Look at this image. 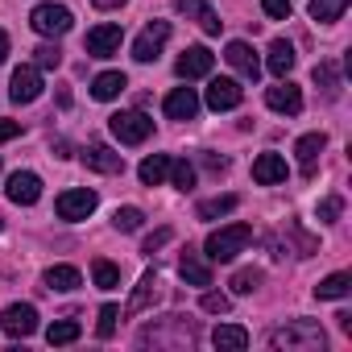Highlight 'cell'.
I'll use <instances>...</instances> for the list:
<instances>
[{
	"instance_id": "cell-43",
	"label": "cell",
	"mask_w": 352,
	"mask_h": 352,
	"mask_svg": "<svg viewBox=\"0 0 352 352\" xmlns=\"http://www.w3.org/2000/svg\"><path fill=\"white\" fill-rule=\"evenodd\" d=\"M204 166H208L212 174H224V170H228V162H224V157H216V153H204Z\"/></svg>"
},
{
	"instance_id": "cell-35",
	"label": "cell",
	"mask_w": 352,
	"mask_h": 352,
	"mask_svg": "<svg viewBox=\"0 0 352 352\" xmlns=\"http://www.w3.org/2000/svg\"><path fill=\"white\" fill-rule=\"evenodd\" d=\"M116 323H120V307L104 302V307H100V323H96V336H100V340H112V336H116Z\"/></svg>"
},
{
	"instance_id": "cell-29",
	"label": "cell",
	"mask_w": 352,
	"mask_h": 352,
	"mask_svg": "<svg viewBox=\"0 0 352 352\" xmlns=\"http://www.w3.org/2000/svg\"><path fill=\"white\" fill-rule=\"evenodd\" d=\"M236 195H216V199H204L199 208H195V216L199 220H220V216H228V212H236Z\"/></svg>"
},
{
	"instance_id": "cell-7",
	"label": "cell",
	"mask_w": 352,
	"mask_h": 352,
	"mask_svg": "<svg viewBox=\"0 0 352 352\" xmlns=\"http://www.w3.org/2000/svg\"><path fill=\"white\" fill-rule=\"evenodd\" d=\"M0 327H5L13 340H25L38 331V307L34 302H13L5 307V315H0Z\"/></svg>"
},
{
	"instance_id": "cell-16",
	"label": "cell",
	"mask_w": 352,
	"mask_h": 352,
	"mask_svg": "<svg viewBox=\"0 0 352 352\" xmlns=\"http://www.w3.org/2000/svg\"><path fill=\"white\" fill-rule=\"evenodd\" d=\"M265 104H270L274 112H282V116H298V112H302V91H298L290 79H282L278 87L265 91Z\"/></svg>"
},
{
	"instance_id": "cell-33",
	"label": "cell",
	"mask_w": 352,
	"mask_h": 352,
	"mask_svg": "<svg viewBox=\"0 0 352 352\" xmlns=\"http://www.w3.org/2000/svg\"><path fill=\"white\" fill-rule=\"evenodd\" d=\"M145 224V212L141 208H116V216H112V228L116 232H137Z\"/></svg>"
},
{
	"instance_id": "cell-21",
	"label": "cell",
	"mask_w": 352,
	"mask_h": 352,
	"mask_svg": "<svg viewBox=\"0 0 352 352\" xmlns=\"http://www.w3.org/2000/svg\"><path fill=\"white\" fill-rule=\"evenodd\" d=\"M294 58H298L294 46H290L286 38H274V42H270V58H265V67H270L278 79H286V75L294 71Z\"/></svg>"
},
{
	"instance_id": "cell-24",
	"label": "cell",
	"mask_w": 352,
	"mask_h": 352,
	"mask_svg": "<svg viewBox=\"0 0 352 352\" xmlns=\"http://www.w3.org/2000/svg\"><path fill=\"white\" fill-rule=\"evenodd\" d=\"M323 149H327V137H323V133H307V137H298L294 153H298L302 174H311V170H315V162H319V153H323Z\"/></svg>"
},
{
	"instance_id": "cell-41",
	"label": "cell",
	"mask_w": 352,
	"mask_h": 352,
	"mask_svg": "<svg viewBox=\"0 0 352 352\" xmlns=\"http://www.w3.org/2000/svg\"><path fill=\"white\" fill-rule=\"evenodd\" d=\"M170 236H174V232H170V228H157V232H153V236H145V245H141V253H157V249H162V245H166V241H170Z\"/></svg>"
},
{
	"instance_id": "cell-27",
	"label": "cell",
	"mask_w": 352,
	"mask_h": 352,
	"mask_svg": "<svg viewBox=\"0 0 352 352\" xmlns=\"http://www.w3.org/2000/svg\"><path fill=\"white\" fill-rule=\"evenodd\" d=\"M352 294V274H331V278H323L319 286H315V298H348Z\"/></svg>"
},
{
	"instance_id": "cell-28",
	"label": "cell",
	"mask_w": 352,
	"mask_h": 352,
	"mask_svg": "<svg viewBox=\"0 0 352 352\" xmlns=\"http://www.w3.org/2000/svg\"><path fill=\"white\" fill-rule=\"evenodd\" d=\"M311 79L323 87V96H327V100H336V96H340V87H344V83H340V67H336V63H319V67L311 71Z\"/></svg>"
},
{
	"instance_id": "cell-4",
	"label": "cell",
	"mask_w": 352,
	"mask_h": 352,
	"mask_svg": "<svg viewBox=\"0 0 352 352\" xmlns=\"http://www.w3.org/2000/svg\"><path fill=\"white\" fill-rule=\"evenodd\" d=\"M30 25H34L42 38H63V34L75 25V17H71L67 5H38V9L30 13Z\"/></svg>"
},
{
	"instance_id": "cell-2",
	"label": "cell",
	"mask_w": 352,
	"mask_h": 352,
	"mask_svg": "<svg viewBox=\"0 0 352 352\" xmlns=\"http://www.w3.org/2000/svg\"><path fill=\"white\" fill-rule=\"evenodd\" d=\"M249 241H253V228H249V224H224V228H216V232L208 236L204 253H208L212 261H236V253H245Z\"/></svg>"
},
{
	"instance_id": "cell-46",
	"label": "cell",
	"mask_w": 352,
	"mask_h": 352,
	"mask_svg": "<svg viewBox=\"0 0 352 352\" xmlns=\"http://www.w3.org/2000/svg\"><path fill=\"white\" fill-rule=\"evenodd\" d=\"M0 228H5V220H0Z\"/></svg>"
},
{
	"instance_id": "cell-30",
	"label": "cell",
	"mask_w": 352,
	"mask_h": 352,
	"mask_svg": "<svg viewBox=\"0 0 352 352\" xmlns=\"http://www.w3.org/2000/svg\"><path fill=\"white\" fill-rule=\"evenodd\" d=\"M344 9H348V0H311V21L331 25V21L344 17Z\"/></svg>"
},
{
	"instance_id": "cell-12",
	"label": "cell",
	"mask_w": 352,
	"mask_h": 352,
	"mask_svg": "<svg viewBox=\"0 0 352 352\" xmlns=\"http://www.w3.org/2000/svg\"><path fill=\"white\" fill-rule=\"evenodd\" d=\"M174 9H179V17L195 21V25H199L204 34H212V38H216V34L224 30V21L216 17V9L208 5V0H179V5H174Z\"/></svg>"
},
{
	"instance_id": "cell-45",
	"label": "cell",
	"mask_w": 352,
	"mask_h": 352,
	"mask_svg": "<svg viewBox=\"0 0 352 352\" xmlns=\"http://www.w3.org/2000/svg\"><path fill=\"white\" fill-rule=\"evenodd\" d=\"M5 58H9V34L0 30V63H5Z\"/></svg>"
},
{
	"instance_id": "cell-22",
	"label": "cell",
	"mask_w": 352,
	"mask_h": 352,
	"mask_svg": "<svg viewBox=\"0 0 352 352\" xmlns=\"http://www.w3.org/2000/svg\"><path fill=\"white\" fill-rule=\"evenodd\" d=\"M212 344H216L220 352H245V348H249V331H245L241 323H220V327L212 331Z\"/></svg>"
},
{
	"instance_id": "cell-3",
	"label": "cell",
	"mask_w": 352,
	"mask_h": 352,
	"mask_svg": "<svg viewBox=\"0 0 352 352\" xmlns=\"http://www.w3.org/2000/svg\"><path fill=\"white\" fill-rule=\"evenodd\" d=\"M108 129L120 145H141V141H149L153 120L145 112H116V116H108Z\"/></svg>"
},
{
	"instance_id": "cell-34",
	"label": "cell",
	"mask_w": 352,
	"mask_h": 352,
	"mask_svg": "<svg viewBox=\"0 0 352 352\" xmlns=\"http://www.w3.org/2000/svg\"><path fill=\"white\" fill-rule=\"evenodd\" d=\"M170 179H174V187H179V191H191V187H195V166H191L187 157L170 162Z\"/></svg>"
},
{
	"instance_id": "cell-42",
	"label": "cell",
	"mask_w": 352,
	"mask_h": 352,
	"mask_svg": "<svg viewBox=\"0 0 352 352\" xmlns=\"http://www.w3.org/2000/svg\"><path fill=\"white\" fill-rule=\"evenodd\" d=\"M13 137H21V124L17 120H0V145L13 141Z\"/></svg>"
},
{
	"instance_id": "cell-20",
	"label": "cell",
	"mask_w": 352,
	"mask_h": 352,
	"mask_svg": "<svg viewBox=\"0 0 352 352\" xmlns=\"http://www.w3.org/2000/svg\"><path fill=\"white\" fill-rule=\"evenodd\" d=\"M157 270H145L141 274V282H137V290H133V298H129V307H124V315H141L145 307H153L157 302Z\"/></svg>"
},
{
	"instance_id": "cell-31",
	"label": "cell",
	"mask_w": 352,
	"mask_h": 352,
	"mask_svg": "<svg viewBox=\"0 0 352 352\" xmlns=\"http://www.w3.org/2000/svg\"><path fill=\"white\" fill-rule=\"evenodd\" d=\"M91 282L100 286V290H116L120 286V265H112V261H91Z\"/></svg>"
},
{
	"instance_id": "cell-14",
	"label": "cell",
	"mask_w": 352,
	"mask_h": 352,
	"mask_svg": "<svg viewBox=\"0 0 352 352\" xmlns=\"http://www.w3.org/2000/svg\"><path fill=\"white\" fill-rule=\"evenodd\" d=\"M162 108H166L170 120H195L199 116V96H195V87H174Z\"/></svg>"
},
{
	"instance_id": "cell-38",
	"label": "cell",
	"mask_w": 352,
	"mask_h": 352,
	"mask_svg": "<svg viewBox=\"0 0 352 352\" xmlns=\"http://www.w3.org/2000/svg\"><path fill=\"white\" fill-rule=\"evenodd\" d=\"M340 212H344V199L340 195H327V199H319V224H336L340 220Z\"/></svg>"
},
{
	"instance_id": "cell-8",
	"label": "cell",
	"mask_w": 352,
	"mask_h": 352,
	"mask_svg": "<svg viewBox=\"0 0 352 352\" xmlns=\"http://www.w3.org/2000/svg\"><path fill=\"white\" fill-rule=\"evenodd\" d=\"M120 42H124V30L120 25H96V30H87V38H83V50L91 54V58H112L116 50H120Z\"/></svg>"
},
{
	"instance_id": "cell-44",
	"label": "cell",
	"mask_w": 352,
	"mask_h": 352,
	"mask_svg": "<svg viewBox=\"0 0 352 352\" xmlns=\"http://www.w3.org/2000/svg\"><path fill=\"white\" fill-rule=\"evenodd\" d=\"M91 5H96V9H120L124 0H91Z\"/></svg>"
},
{
	"instance_id": "cell-13",
	"label": "cell",
	"mask_w": 352,
	"mask_h": 352,
	"mask_svg": "<svg viewBox=\"0 0 352 352\" xmlns=\"http://www.w3.org/2000/svg\"><path fill=\"white\" fill-rule=\"evenodd\" d=\"M245 100V87L236 83V79H212L208 83V108L212 112H228V108H236Z\"/></svg>"
},
{
	"instance_id": "cell-25",
	"label": "cell",
	"mask_w": 352,
	"mask_h": 352,
	"mask_svg": "<svg viewBox=\"0 0 352 352\" xmlns=\"http://www.w3.org/2000/svg\"><path fill=\"white\" fill-rule=\"evenodd\" d=\"M42 282H46V290H58V294H67V290H79V286H83V274H79L75 265H50Z\"/></svg>"
},
{
	"instance_id": "cell-10",
	"label": "cell",
	"mask_w": 352,
	"mask_h": 352,
	"mask_svg": "<svg viewBox=\"0 0 352 352\" xmlns=\"http://www.w3.org/2000/svg\"><path fill=\"white\" fill-rule=\"evenodd\" d=\"M5 195L17 204V208H34L38 199H42V179L34 170H17L13 179H9V187H5Z\"/></svg>"
},
{
	"instance_id": "cell-26",
	"label": "cell",
	"mask_w": 352,
	"mask_h": 352,
	"mask_svg": "<svg viewBox=\"0 0 352 352\" xmlns=\"http://www.w3.org/2000/svg\"><path fill=\"white\" fill-rule=\"evenodd\" d=\"M124 87H129V79H124L120 71H104V75H96V79H91V96H96V100H104V104H108V100H116Z\"/></svg>"
},
{
	"instance_id": "cell-6",
	"label": "cell",
	"mask_w": 352,
	"mask_h": 352,
	"mask_svg": "<svg viewBox=\"0 0 352 352\" xmlns=\"http://www.w3.org/2000/svg\"><path fill=\"white\" fill-rule=\"evenodd\" d=\"M166 42H170V21H149L141 30V38L133 42V58L137 63H157V54H162Z\"/></svg>"
},
{
	"instance_id": "cell-37",
	"label": "cell",
	"mask_w": 352,
	"mask_h": 352,
	"mask_svg": "<svg viewBox=\"0 0 352 352\" xmlns=\"http://www.w3.org/2000/svg\"><path fill=\"white\" fill-rule=\"evenodd\" d=\"M58 63H63V50H58L54 42H46V46L34 50V67H38V71H54Z\"/></svg>"
},
{
	"instance_id": "cell-11",
	"label": "cell",
	"mask_w": 352,
	"mask_h": 352,
	"mask_svg": "<svg viewBox=\"0 0 352 352\" xmlns=\"http://www.w3.org/2000/svg\"><path fill=\"white\" fill-rule=\"evenodd\" d=\"M42 96V71L38 67H17L13 83H9V100L13 104H34Z\"/></svg>"
},
{
	"instance_id": "cell-36",
	"label": "cell",
	"mask_w": 352,
	"mask_h": 352,
	"mask_svg": "<svg viewBox=\"0 0 352 352\" xmlns=\"http://www.w3.org/2000/svg\"><path fill=\"white\" fill-rule=\"evenodd\" d=\"M228 286H232V294H253L261 286V270H236Z\"/></svg>"
},
{
	"instance_id": "cell-9",
	"label": "cell",
	"mask_w": 352,
	"mask_h": 352,
	"mask_svg": "<svg viewBox=\"0 0 352 352\" xmlns=\"http://www.w3.org/2000/svg\"><path fill=\"white\" fill-rule=\"evenodd\" d=\"M212 63H216V54L208 50V46H187L183 54H179V63H174V71H179V79H204V75H212Z\"/></svg>"
},
{
	"instance_id": "cell-17",
	"label": "cell",
	"mask_w": 352,
	"mask_h": 352,
	"mask_svg": "<svg viewBox=\"0 0 352 352\" xmlns=\"http://www.w3.org/2000/svg\"><path fill=\"white\" fill-rule=\"evenodd\" d=\"M79 157H83V166L96 170V174H124V157H120L116 149H108V145H87Z\"/></svg>"
},
{
	"instance_id": "cell-18",
	"label": "cell",
	"mask_w": 352,
	"mask_h": 352,
	"mask_svg": "<svg viewBox=\"0 0 352 352\" xmlns=\"http://www.w3.org/2000/svg\"><path fill=\"white\" fill-rule=\"evenodd\" d=\"M179 274H183V282L187 286H212V265L204 261V253L199 249H183V257H179Z\"/></svg>"
},
{
	"instance_id": "cell-23",
	"label": "cell",
	"mask_w": 352,
	"mask_h": 352,
	"mask_svg": "<svg viewBox=\"0 0 352 352\" xmlns=\"http://www.w3.org/2000/svg\"><path fill=\"white\" fill-rule=\"evenodd\" d=\"M137 179H141L145 187H162V183L170 179V157H166V153H149V157L137 166Z\"/></svg>"
},
{
	"instance_id": "cell-15",
	"label": "cell",
	"mask_w": 352,
	"mask_h": 352,
	"mask_svg": "<svg viewBox=\"0 0 352 352\" xmlns=\"http://www.w3.org/2000/svg\"><path fill=\"white\" fill-rule=\"evenodd\" d=\"M224 58H228V67H232V71H241L245 79H253V83H257L261 63H257V50H253L249 42H228V46H224Z\"/></svg>"
},
{
	"instance_id": "cell-40",
	"label": "cell",
	"mask_w": 352,
	"mask_h": 352,
	"mask_svg": "<svg viewBox=\"0 0 352 352\" xmlns=\"http://www.w3.org/2000/svg\"><path fill=\"white\" fill-rule=\"evenodd\" d=\"M261 9H265V17H274V21H286L290 17V0H261Z\"/></svg>"
},
{
	"instance_id": "cell-5",
	"label": "cell",
	"mask_w": 352,
	"mask_h": 352,
	"mask_svg": "<svg viewBox=\"0 0 352 352\" xmlns=\"http://www.w3.org/2000/svg\"><path fill=\"white\" fill-rule=\"evenodd\" d=\"M96 204H100V195H96V191H87V187H75V191H63V195L54 199V212H58V220H71V224H79V220H87V216L96 212Z\"/></svg>"
},
{
	"instance_id": "cell-1",
	"label": "cell",
	"mask_w": 352,
	"mask_h": 352,
	"mask_svg": "<svg viewBox=\"0 0 352 352\" xmlns=\"http://www.w3.org/2000/svg\"><path fill=\"white\" fill-rule=\"evenodd\" d=\"M323 344H327V336L315 319H290L270 331V348H278V352H319Z\"/></svg>"
},
{
	"instance_id": "cell-32",
	"label": "cell",
	"mask_w": 352,
	"mask_h": 352,
	"mask_svg": "<svg viewBox=\"0 0 352 352\" xmlns=\"http://www.w3.org/2000/svg\"><path fill=\"white\" fill-rule=\"evenodd\" d=\"M46 340H50L54 348L75 344V340H79V323H75V319H54V323L46 327Z\"/></svg>"
},
{
	"instance_id": "cell-19",
	"label": "cell",
	"mask_w": 352,
	"mask_h": 352,
	"mask_svg": "<svg viewBox=\"0 0 352 352\" xmlns=\"http://www.w3.org/2000/svg\"><path fill=\"white\" fill-rule=\"evenodd\" d=\"M253 183H261V187L286 183V157L282 153H257V162H253Z\"/></svg>"
},
{
	"instance_id": "cell-39",
	"label": "cell",
	"mask_w": 352,
	"mask_h": 352,
	"mask_svg": "<svg viewBox=\"0 0 352 352\" xmlns=\"http://www.w3.org/2000/svg\"><path fill=\"white\" fill-rule=\"evenodd\" d=\"M204 311H208V315H228V311H232V298L220 294V290H208V294H204Z\"/></svg>"
}]
</instances>
